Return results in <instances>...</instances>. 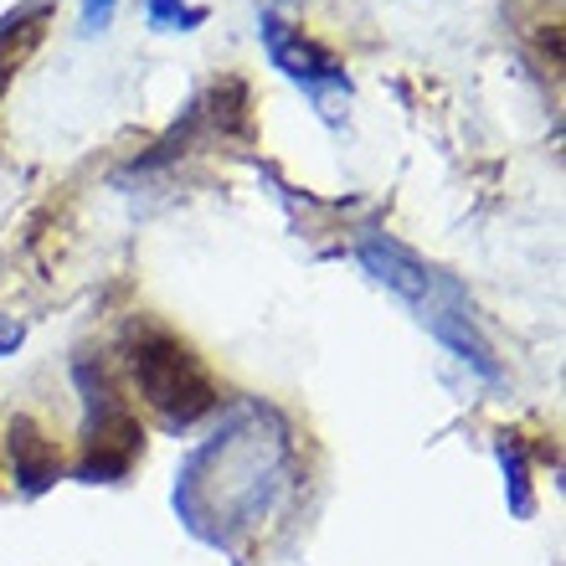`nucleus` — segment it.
Masks as SVG:
<instances>
[{
	"instance_id": "obj_1",
	"label": "nucleus",
	"mask_w": 566,
	"mask_h": 566,
	"mask_svg": "<svg viewBox=\"0 0 566 566\" xmlns=\"http://www.w3.org/2000/svg\"><path fill=\"white\" fill-rule=\"evenodd\" d=\"M294 443L289 428L269 407H238L211 443L186 459L176 479V515L201 541L238 552L242 536H253L269 521L279 500L294 484Z\"/></svg>"
},
{
	"instance_id": "obj_2",
	"label": "nucleus",
	"mask_w": 566,
	"mask_h": 566,
	"mask_svg": "<svg viewBox=\"0 0 566 566\" xmlns=\"http://www.w3.org/2000/svg\"><path fill=\"white\" fill-rule=\"evenodd\" d=\"M360 263H366V273H371L381 289H391V294L402 298L407 310L418 314L422 325L474 376H484V381H500V376H505L494 345L484 340V329H479V319H474V298H469V289H463L453 273L422 263V258L412 253V248H402L397 238H366L360 242Z\"/></svg>"
},
{
	"instance_id": "obj_3",
	"label": "nucleus",
	"mask_w": 566,
	"mask_h": 566,
	"mask_svg": "<svg viewBox=\"0 0 566 566\" xmlns=\"http://www.w3.org/2000/svg\"><path fill=\"white\" fill-rule=\"evenodd\" d=\"M119 356H124V371H129V381H135V391H139V402H145L170 432L196 428V422L207 418V412H217V402H222V391L211 381L207 360L196 356L176 329L155 325V319H135V325L124 329Z\"/></svg>"
},
{
	"instance_id": "obj_4",
	"label": "nucleus",
	"mask_w": 566,
	"mask_h": 566,
	"mask_svg": "<svg viewBox=\"0 0 566 566\" xmlns=\"http://www.w3.org/2000/svg\"><path fill=\"white\" fill-rule=\"evenodd\" d=\"M77 387H83V463H77V479L83 484H119L135 459L145 453V428L129 412V402L119 397V387L108 381L104 371H93L88 360H77Z\"/></svg>"
},
{
	"instance_id": "obj_5",
	"label": "nucleus",
	"mask_w": 566,
	"mask_h": 566,
	"mask_svg": "<svg viewBox=\"0 0 566 566\" xmlns=\"http://www.w3.org/2000/svg\"><path fill=\"white\" fill-rule=\"evenodd\" d=\"M258 36H263V52H269L273 67H279L283 77H294L298 88L310 93L319 108H325L329 93L350 98V77H345V67L329 57L319 42H310L304 31H294L289 21H279L273 11H263L258 15Z\"/></svg>"
},
{
	"instance_id": "obj_6",
	"label": "nucleus",
	"mask_w": 566,
	"mask_h": 566,
	"mask_svg": "<svg viewBox=\"0 0 566 566\" xmlns=\"http://www.w3.org/2000/svg\"><path fill=\"white\" fill-rule=\"evenodd\" d=\"M6 453H11V469H15L21 494H42V490H52V484H57L62 459H57V448H52V438H46V432L36 428L31 418H11Z\"/></svg>"
},
{
	"instance_id": "obj_7",
	"label": "nucleus",
	"mask_w": 566,
	"mask_h": 566,
	"mask_svg": "<svg viewBox=\"0 0 566 566\" xmlns=\"http://www.w3.org/2000/svg\"><path fill=\"white\" fill-rule=\"evenodd\" d=\"M494 453H500V469H505L510 515H515V521H531V515H536V490H531V459H525V448L515 443L510 432H500Z\"/></svg>"
},
{
	"instance_id": "obj_8",
	"label": "nucleus",
	"mask_w": 566,
	"mask_h": 566,
	"mask_svg": "<svg viewBox=\"0 0 566 566\" xmlns=\"http://www.w3.org/2000/svg\"><path fill=\"white\" fill-rule=\"evenodd\" d=\"M145 15L155 31H196L207 27V6H186V0H145Z\"/></svg>"
},
{
	"instance_id": "obj_9",
	"label": "nucleus",
	"mask_w": 566,
	"mask_h": 566,
	"mask_svg": "<svg viewBox=\"0 0 566 566\" xmlns=\"http://www.w3.org/2000/svg\"><path fill=\"white\" fill-rule=\"evenodd\" d=\"M114 6L119 0H83V31H104L114 21Z\"/></svg>"
},
{
	"instance_id": "obj_10",
	"label": "nucleus",
	"mask_w": 566,
	"mask_h": 566,
	"mask_svg": "<svg viewBox=\"0 0 566 566\" xmlns=\"http://www.w3.org/2000/svg\"><path fill=\"white\" fill-rule=\"evenodd\" d=\"M21 340H27V325H15V319H6V314H0V360L15 356V350H21Z\"/></svg>"
},
{
	"instance_id": "obj_11",
	"label": "nucleus",
	"mask_w": 566,
	"mask_h": 566,
	"mask_svg": "<svg viewBox=\"0 0 566 566\" xmlns=\"http://www.w3.org/2000/svg\"><path fill=\"white\" fill-rule=\"evenodd\" d=\"M15 27H21V15H11V21H0V83L11 77V57H6V46H11Z\"/></svg>"
}]
</instances>
